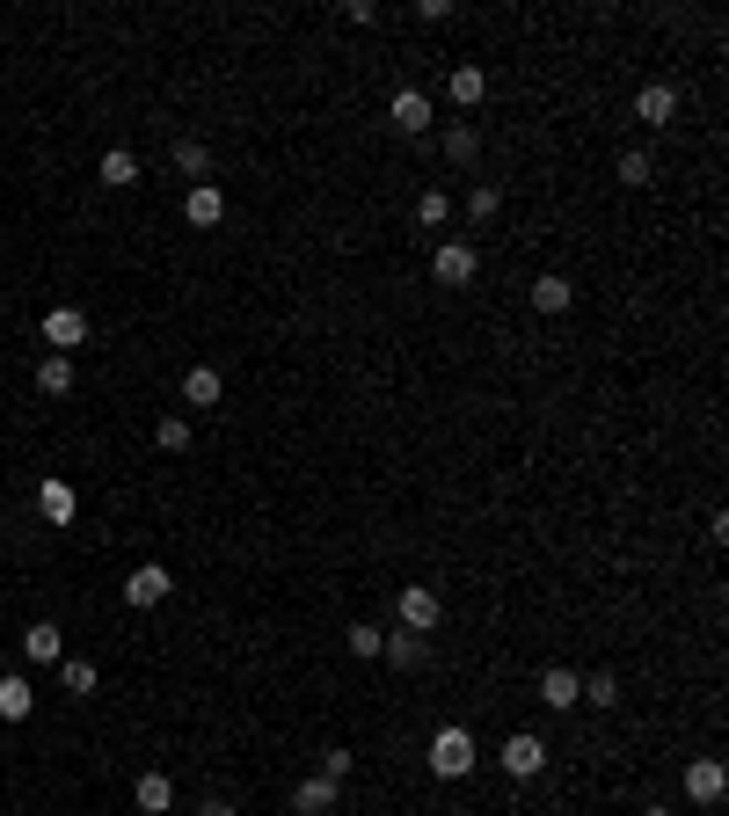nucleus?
<instances>
[{"label":"nucleus","instance_id":"1","mask_svg":"<svg viewBox=\"0 0 729 816\" xmlns=\"http://www.w3.org/2000/svg\"><path fill=\"white\" fill-rule=\"evenodd\" d=\"M423 765H431L438 781H468L474 773V736L460 730V722H445V730L431 736V751H423Z\"/></svg>","mask_w":729,"mask_h":816},{"label":"nucleus","instance_id":"2","mask_svg":"<svg viewBox=\"0 0 729 816\" xmlns=\"http://www.w3.org/2000/svg\"><path fill=\"white\" fill-rule=\"evenodd\" d=\"M496 765H504L511 781H540V773H547V744H540L533 730H511L504 751H496Z\"/></svg>","mask_w":729,"mask_h":816},{"label":"nucleus","instance_id":"3","mask_svg":"<svg viewBox=\"0 0 729 816\" xmlns=\"http://www.w3.org/2000/svg\"><path fill=\"white\" fill-rule=\"evenodd\" d=\"M431 270H438V285H452V292H468L474 285V270H482V256H474V241H438V256H431Z\"/></svg>","mask_w":729,"mask_h":816},{"label":"nucleus","instance_id":"4","mask_svg":"<svg viewBox=\"0 0 729 816\" xmlns=\"http://www.w3.org/2000/svg\"><path fill=\"white\" fill-rule=\"evenodd\" d=\"M394 612H401V634H431V627L445 620V598H438L431 583H409V591L394 598Z\"/></svg>","mask_w":729,"mask_h":816},{"label":"nucleus","instance_id":"5","mask_svg":"<svg viewBox=\"0 0 729 816\" xmlns=\"http://www.w3.org/2000/svg\"><path fill=\"white\" fill-rule=\"evenodd\" d=\"M59 657H66V634H59L52 620L22 627V663H30V671H59Z\"/></svg>","mask_w":729,"mask_h":816},{"label":"nucleus","instance_id":"6","mask_svg":"<svg viewBox=\"0 0 729 816\" xmlns=\"http://www.w3.org/2000/svg\"><path fill=\"white\" fill-rule=\"evenodd\" d=\"M175 591V576L168 569H161V561H140V569H132V576H124V606H161V598H168Z\"/></svg>","mask_w":729,"mask_h":816},{"label":"nucleus","instance_id":"7","mask_svg":"<svg viewBox=\"0 0 729 816\" xmlns=\"http://www.w3.org/2000/svg\"><path fill=\"white\" fill-rule=\"evenodd\" d=\"M81 343H88V313L81 307H52V313H44V350L66 358V350H81Z\"/></svg>","mask_w":729,"mask_h":816},{"label":"nucleus","instance_id":"8","mask_svg":"<svg viewBox=\"0 0 729 816\" xmlns=\"http://www.w3.org/2000/svg\"><path fill=\"white\" fill-rule=\"evenodd\" d=\"M722 787H729L722 758H686V802H700V809H715V802H722Z\"/></svg>","mask_w":729,"mask_h":816},{"label":"nucleus","instance_id":"9","mask_svg":"<svg viewBox=\"0 0 729 816\" xmlns=\"http://www.w3.org/2000/svg\"><path fill=\"white\" fill-rule=\"evenodd\" d=\"M387 117H394V132H401V140H423V132H431V95L401 87L394 103H387Z\"/></svg>","mask_w":729,"mask_h":816},{"label":"nucleus","instance_id":"10","mask_svg":"<svg viewBox=\"0 0 729 816\" xmlns=\"http://www.w3.org/2000/svg\"><path fill=\"white\" fill-rule=\"evenodd\" d=\"M540 707H555V714H569V707H584V678L576 671H540Z\"/></svg>","mask_w":729,"mask_h":816},{"label":"nucleus","instance_id":"11","mask_svg":"<svg viewBox=\"0 0 729 816\" xmlns=\"http://www.w3.org/2000/svg\"><path fill=\"white\" fill-rule=\"evenodd\" d=\"M183 219H191V226H219V219H226V190H219V183H191V197H183Z\"/></svg>","mask_w":729,"mask_h":816},{"label":"nucleus","instance_id":"12","mask_svg":"<svg viewBox=\"0 0 729 816\" xmlns=\"http://www.w3.org/2000/svg\"><path fill=\"white\" fill-rule=\"evenodd\" d=\"M37 510H44V525H73L81 496H73V482H37Z\"/></svg>","mask_w":729,"mask_h":816},{"label":"nucleus","instance_id":"13","mask_svg":"<svg viewBox=\"0 0 729 816\" xmlns=\"http://www.w3.org/2000/svg\"><path fill=\"white\" fill-rule=\"evenodd\" d=\"M635 117H643V124H671L678 117V87L671 81H649L643 95H635Z\"/></svg>","mask_w":729,"mask_h":816},{"label":"nucleus","instance_id":"14","mask_svg":"<svg viewBox=\"0 0 729 816\" xmlns=\"http://www.w3.org/2000/svg\"><path fill=\"white\" fill-rule=\"evenodd\" d=\"M30 707H37V685L22 671H8L0 678V722H30Z\"/></svg>","mask_w":729,"mask_h":816},{"label":"nucleus","instance_id":"15","mask_svg":"<svg viewBox=\"0 0 729 816\" xmlns=\"http://www.w3.org/2000/svg\"><path fill=\"white\" fill-rule=\"evenodd\" d=\"M132 802H140V816H168L175 809V781H168V773H140Z\"/></svg>","mask_w":729,"mask_h":816},{"label":"nucleus","instance_id":"16","mask_svg":"<svg viewBox=\"0 0 729 816\" xmlns=\"http://www.w3.org/2000/svg\"><path fill=\"white\" fill-rule=\"evenodd\" d=\"M533 307L540 313H569L576 307V285L562 278V270H547V278H533Z\"/></svg>","mask_w":729,"mask_h":816},{"label":"nucleus","instance_id":"17","mask_svg":"<svg viewBox=\"0 0 729 816\" xmlns=\"http://www.w3.org/2000/svg\"><path fill=\"white\" fill-rule=\"evenodd\" d=\"M329 809H336V781H321V773H314V781L292 787V816H329Z\"/></svg>","mask_w":729,"mask_h":816},{"label":"nucleus","instance_id":"18","mask_svg":"<svg viewBox=\"0 0 729 816\" xmlns=\"http://www.w3.org/2000/svg\"><path fill=\"white\" fill-rule=\"evenodd\" d=\"M474 154H482V132H474L468 117H452L445 124V161L452 168H474Z\"/></svg>","mask_w":729,"mask_h":816},{"label":"nucleus","instance_id":"19","mask_svg":"<svg viewBox=\"0 0 729 816\" xmlns=\"http://www.w3.org/2000/svg\"><path fill=\"white\" fill-rule=\"evenodd\" d=\"M37 394H73V358H59V350H44V358H37Z\"/></svg>","mask_w":729,"mask_h":816},{"label":"nucleus","instance_id":"20","mask_svg":"<svg viewBox=\"0 0 729 816\" xmlns=\"http://www.w3.org/2000/svg\"><path fill=\"white\" fill-rule=\"evenodd\" d=\"M445 95H452V110H474V103L489 95V73H482V66H452Z\"/></svg>","mask_w":729,"mask_h":816},{"label":"nucleus","instance_id":"21","mask_svg":"<svg viewBox=\"0 0 729 816\" xmlns=\"http://www.w3.org/2000/svg\"><path fill=\"white\" fill-rule=\"evenodd\" d=\"M183 401H191V409H219V365H191V372H183Z\"/></svg>","mask_w":729,"mask_h":816},{"label":"nucleus","instance_id":"22","mask_svg":"<svg viewBox=\"0 0 729 816\" xmlns=\"http://www.w3.org/2000/svg\"><path fill=\"white\" fill-rule=\"evenodd\" d=\"M132 183H140V154H132V146H110L103 154V190H132Z\"/></svg>","mask_w":729,"mask_h":816},{"label":"nucleus","instance_id":"23","mask_svg":"<svg viewBox=\"0 0 729 816\" xmlns=\"http://www.w3.org/2000/svg\"><path fill=\"white\" fill-rule=\"evenodd\" d=\"M380 657L394 663V671H423V657H431V649H423V634H387Z\"/></svg>","mask_w":729,"mask_h":816},{"label":"nucleus","instance_id":"24","mask_svg":"<svg viewBox=\"0 0 729 816\" xmlns=\"http://www.w3.org/2000/svg\"><path fill=\"white\" fill-rule=\"evenodd\" d=\"M59 685H66L73 700H88V693H95V685H103V671H95V663H88V657H59Z\"/></svg>","mask_w":729,"mask_h":816},{"label":"nucleus","instance_id":"25","mask_svg":"<svg viewBox=\"0 0 729 816\" xmlns=\"http://www.w3.org/2000/svg\"><path fill=\"white\" fill-rule=\"evenodd\" d=\"M496 211H504V190H496V183H474V190H468V219H474V226H489Z\"/></svg>","mask_w":729,"mask_h":816},{"label":"nucleus","instance_id":"26","mask_svg":"<svg viewBox=\"0 0 729 816\" xmlns=\"http://www.w3.org/2000/svg\"><path fill=\"white\" fill-rule=\"evenodd\" d=\"M175 168H183V175H197V183H212V154H205V146H197V140H175Z\"/></svg>","mask_w":729,"mask_h":816},{"label":"nucleus","instance_id":"27","mask_svg":"<svg viewBox=\"0 0 729 816\" xmlns=\"http://www.w3.org/2000/svg\"><path fill=\"white\" fill-rule=\"evenodd\" d=\"M613 700H620V678H613V671H591L584 678V707H613Z\"/></svg>","mask_w":729,"mask_h":816},{"label":"nucleus","instance_id":"28","mask_svg":"<svg viewBox=\"0 0 729 816\" xmlns=\"http://www.w3.org/2000/svg\"><path fill=\"white\" fill-rule=\"evenodd\" d=\"M154 445L161 452H191V423H183V416H161L154 423Z\"/></svg>","mask_w":729,"mask_h":816},{"label":"nucleus","instance_id":"29","mask_svg":"<svg viewBox=\"0 0 729 816\" xmlns=\"http://www.w3.org/2000/svg\"><path fill=\"white\" fill-rule=\"evenodd\" d=\"M380 642H387V634H380L372 620H358V627L343 634V649H350V657H380Z\"/></svg>","mask_w":729,"mask_h":816},{"label":"nucleus","instance_id":"30","mask_svg":"<svg viewBox=\"0 0 729 816\" xmlns=\"http://www.w3.org/2000/svg\"><path fill=\"white\" fill-rule=\"evenodd\" d=\"M445 219H452V197L445 190H423L417 197V226H445Z\"/></svg>","mask_w":729,"mask_h":816},{"label":"nucleus","instance_id":"31","mask_svg":"<svg viewBox=\"0 0 729 816\" xmlns=\"http://www.w3.org/2000/svg\"><path fill=\"white\" fill-rule=\"evenodd\" d=\"M620 183H627V190H643V183H649V154H643V146H627V154H620Z\"/></svg>","mask_w":729,"mask_h":816},{"label":"nucleus","instance_id":"32","mask_svg":"<svg viewBox=\"0 0 729 816\" xmlns=\"http://www.w3.org/2000/svg\"><path fill=\"white\" fill-rule=\"evenodd\" d=\"M350 765H358V758H350L343 744H336V751H321V781H336V787H343V781H350Z\"/></svg>","mask_w":729,"mask_h":816},{"label":"nucleus","instance_id":"33","mask_svg":"<svg viewBox=\"0 0 729 816\" xmlns=\"http://www.w3.org/2000/svg\"><path fill=\"white\" fill-rule=\"evenodd\" d=\"M197 816H242V809H234V802H219V795H212V802H197Z\"/></svg>","mask_w":729,"mask_h":816},{"label":"nucleus","instance_id":"34","mask_svg":"<svg viewBox=\"0 0 729 816\" xmlns=\"http://www.w3.org/2000/svg\"><path fill=\"white\" fill-rule=\"evenodd\" d=\"M643 816H678V809H643Z\"/></svg>","mask_w":729,"mask_h":816}]
</instances>
